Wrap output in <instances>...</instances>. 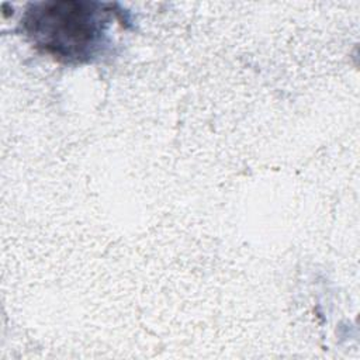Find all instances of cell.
Listing matches in <instances>:
<instances>
[{
    "label": "cell",
    "instance_id": "obj_1",
    "mask_svg": "<svg viewBox=\"0 0 360 360\" xmlns=\"http://www.w3.org/2000/svg\"><path fill=\"white\" fill-rule=\"evenodd\" d=\"M114 14L108 3L39 1L28 6L21 25L35 48L66 63H80L101 52Z\"/></svg>",
    "mask_w": 360,
    "mask_h": 360
}]
</instances>
